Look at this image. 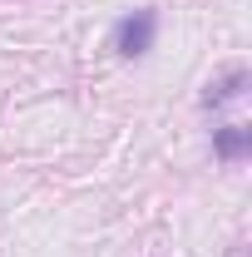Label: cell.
Segmentation results:
<instances>
[{"instance_id": "2", "label": "cell", "mask_w": 252, "mask_h": 257, "mask_svg": "<svg viewBox=\"0 0 252 257\" xmlns=\"http://www.w3.org/2000/svg\"><path fill=\"white\" fill-rule=\"evenodd\" d=\"M242 89H247V69H227L222 79H213V84H208V94H203V104H208V109H222V104L242 99Z\"/></svg>"}, {"instance_id": "3", "label": "cell", "mask_w": 252, "mask_h": 257, "mask_svg": "<svg viewBox=\"0 0 252 257\" xmlns=\"http://www.w3.org/2000/svg\"><path fill=\"white\" fill-rule=\"evenodd\" d=\"M247 144H252V128H247V124H227V128L213 134L218 159H242V154H247Z\"/></svg>"}, {"instance_id": "1", "label": "cell", "mask_w": 252, "mask_h": 257, "mask_svg": "<svg viewBox=\"0 0 252 257\" xmlns=\"http://www.w3.org/2000/svg\"><path fill=\"white\" fill-rule=\"evenodd\" d=\"M154 35H158V10H134V15L119 20V30H114V50L124 60H139V55L154 50Z\"/></svg>"}]
</instances>
